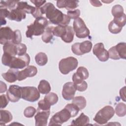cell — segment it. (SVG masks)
Here are the masks:
<instances>
[{
	"label": "cell",
	"instance_id": "obj_16",
	"mask_svg": "<svg viewBox=\"0 0 126 126\" xmlns=\"http://www.w3.org/2000/svg\"><path fill=\"white\" fill-rule=\"evenodd\" d=\"M14 31L10 27H1L0 29V43L4 45L6 43L12 41Z\"/></svg>",
	"mask_w": 126,
	"mask_h": 126
},
{
	"label": "cell",
	"instance_id": "obj_26",
	"mask_svg": "<svg viewBox=\"0 0 126 126\" xmlns=\"http://www.w3.org/2000/svg\"><path fill=\"white\" fill-rule=\"evenodd\" d=\"M51 88L49 83L45 80H41L38 86V90L42 94H47L49 93Z\"/></svg>",
	"mask_w": 126,
	"mask_h": 126
},
{
	"label": "cell",
	"instance_id": "obj_35",
	"mask_svg": "<svg viewBox=\"0 0 126 126\" xmlns=\"http://www.w3.org/2000/svg\"><path fill=\"white\" fill-rule=\"evenodd\" d=\"M70 112L71 117H74L77 116L78 112L80 110L79 107L73 103L67 104L65 105V107Z\"/></svg>",
	"mask_w": 126,
	"mask_h": 126
},
{
	"label": "cell",
	"instance_id": "obj_10",
	"mask_svg": "<svg viewBox=\"0 0 126 126\" xmlns=\"http://www.w3.org/2000/svg\"><path fill=\"white\" fill-rule=\"evenodd\" d=\"M6 95L12 102L18 101L22 98L21 87L16 85H10L6 92Z\"/></svg>",
	"mask_w": 126,
	"mask_h": 126
},
{
	"label": "cell",
	"instance_id": "obj_38",
	"mask_svg": "<svg viewBox=\"0 0 126 126\" xmlns=\"http://www.w3.org/2000/svg\"><path fill=\"white\" fill-rule=\"evenodd\" d=\"M17 47V55L18 56H23L26 54L27 48L26 45L23 43H19L16 44Z\"/></svg>",
	"mask_w": 126,
	"mask_h": 126
},
{
	"label": "cell",
	"instance_id": "obj_51",
	"mask_svg": "<svg viewBox=\"0 0 126 126\" xmlns=\"http://www.w3.org/2000/svg\"><path fill=\"white\" fill-rule=\"evenodd\" d=\"M90 2L94 6L99 7L102 5V4L99 0H90Z\"/></svg>",
	"mask_w": 126,
	"mask_h": 126
},
{
	"label": "cell",
	"instance_id": "obj_20",
	"mask_svg": "<svg viewBox=\"0 0 126 126\" xmlns=\"http://www.w3.org/2000/svg\"><path fill=\"white\" fill-rule=\"evenodd\" d=\"M16 8L24 11L26 13L32 14L34 12L35 7L28 4L26 1H19L17 4Z\"/></svg>",
	"mask_w": 126,
	"mask_h": 126
},
{
	"label": "cell",
	"instance_id": "obj_27",
	"mask_svg": "<svg viewBox=\"0 0 126 126\" xmlns=\"http://www.w3.org/2000/svg\"><path fill=\"white\" fill-rule=\"evenodd\" d=\"M116 51L120 59H126V44L125 42H120L115 46Z\"/></svg>",
	"mask_w": 126,
	"mask_h": 126
},
{
	"label": "cell",
	"instance_id": "obj_50",
	"mask_svg": "<svg viewBox=\"0 0 126 126\" xmlns=\"http://www.w3.org/2000/svg\"><path fill=\"white\" fill-rule=\"evenodd\" d=\"M0 93L1 94V93H4L6 91H7V86H6V85L3 83L2 81H0Z\"/></svg>",
	"mask_w": 126,
	"mask_h": 126
},
{
	"label": "cell",
	"instance_id": "obj_5",
	"mask_svg": "<svg viewBox=\"0 0 126 126\" xmlns=\"http://www.w3.org/2000/svg\"><path fill=\"white\" fill-rule=\"evenodd\" d=\"M73 29L76 36L79 38H84L89 36L90 30L87 27L84 21L81 18H78L73 21Z\"/></svg>",
	"mask_w": 126,
	"mask_h": 126
},
{
	"label": "cell",
	"instance_id": "obj_13",
	"mask_svg": "<svg viewBox=\"0 0 126 126\" xmlns=\"http://www.w3.org/2000/svg\"><path fill=\"white\" fill-rule=\"evenodd\" d=\"M50 110H43L37 109V113L34 117L35 125L36 126H46L50 115Z\"/></svg>",
	"mask_w": 126,
	"mask_h": 126
},
{
	"label": "cell",
	"instance_id": "obj_45",
	"mask_svg": "<svg viewBox=\"0 0 126 126\" xmlns=\"http://www.w3.org/2000/svg\"><path fill=\"white\" fill-rule=\"evenodd\" d=\"M0 108H4L8 105L9 99L6 95L1 94L0 96Z\"/></svg>",
	"mask_w": 126,
	"mask_h": 126
},
{
	"label": "cell",
	"instance_id": "obj_1",
	"mask_svg": "<svg viewBox=\"0 0 126 126\" xmlns=\"http://www.w3.org/2000/svg\"><path fill=\"white\" fill-rule=\"evenodd\" d=\"M40 8L42 14H45L46 18L53 24L66 27L70 23V18L55 8L52 3L47 2Z\"/></svg>",
	"mask_w": 126,
	"mask_h": 126
},
{
	"label": "cell",
	"instance_id": "obj_8",
	"mask_svg": "<svg viewBox=\"0 0 126 126\" xmlns=\"http://www.w3.org/2000/svg\"><path fill=\"white\" fill-rule=\"evenodd\" d=\"M30 62V57L29 54H26L23 56L13 57L9 67L13 69H22L29 65Z\"/></svg>",
	"mask_w": 126,
	"mask_h": 126
},
{
	"label": "cell",
	"instance_id": "obj_23",
	"mask_svg": "<svg viewBox=\"0 0 126 126\" xmlns=\"http://www.w3.org/2000/svg\"><path fill=\"white\" fill-rule=\"evenodd\" d=\"M0 125H5L6 124L10 122L13 119L11 113L6 110H0Z\"/></svg>",
	"mask_w": 126,
	"mask_h": 126
},
{
	"label": "cell",
	"instance_id": "obj_28",
	"mask_svg": "<svg viewBox=\"0 0 126 126\" xmlns=\"http://www.w3.org/2000/svg\"><path fill=\"white\" fill-rule=\"evenodd\" d=\"M44 100L50 105H53L58 101V96L56 93H49L44 96Z\"/></svg>",
	"mask_w": 126,
	"mask_h": 126
},
{
	"label": "cell",
	"instance_id": "obj_4",
	"mask_svg": "<svg viewBox=\"0 0 126 126\" xmlns=\"http://www.w3.org/2000/svg\"><path fill=\"white\" fill-rule=\"evenodd\" d=\"M78 64V62L76 58L73 57H69L63 59L60 61L59 68L62 74L66 75L76 69Z\"/></svg>",
	"mask_w": 126,
	"mask_h": 126
},
{
	"label": "cell",
	"instance_id": "obj_12",
	"mask_svg": "<svg viewBox=\"0 0 126 126\" xmlns=\"http://www.w3.org/2000/svg\"><path fill=\"white\" fill-rule=\"evenodd\" d=\"M76 91V89L73 82H67L63 86L62 93V96L66 100H71L74 98Z\"/></svg>",
	"mask_w": 126,
	"mask_h": 126
},
{
	"label": "cell",
	"instance_id": "obj_21",
	"mask_svg": "<svg viewBox=\"0 0 126 126\" xmlns=\"http://www.w3.org/2000/svg\"><path fill=\"white\" fill-rule=\"evenodd\" d=\"M3 53H7L12 56H15L17 54L16 44L11 41L8 42L3 45Z\"/></svg>",
	"mask_w": 126,
	"mask_h": 126
},
{
	"label": "cell",
	"instance_id": "obj_39",
	"mask_svg": "<svg viewBox=\"0 0 126 126\" xmlns=\"http://www.w3.org/2000/svg\"><path fill=\"white\" fill-rule=\"evenodd\" d=\"M36 110L32 106H29L25 108L24 111V115L27 118H32L35 114Z\"/></svg>",
	"mask_w": 126,
	"mask_h": 126
},
{
	"label": "cell",
	"instance_id": "obj_9",
	"mask_svg": "<svg viewBox=\"0 0 126 126\" xmlns=\"http://www.w3.org/2000/svg\"><path fill=\"white\" fill-rule=\"evenodd\" d=\"M93 44L89 40L84 41L81 43H75L72 44L71 50L73 54L77 56H81L89 53L92 48Z\"/></svg>",
	"mask_w": 126,
	"mask_h": 126
},
{
	"label": "cell",
	"instance_id": "obj_44",
	"mask_svg": "<svg viewBox=\"0 0 126 126\" xmlns=\"http://www.w3.org/2000/svg\"><path fill=\"white\" fill-rule=\"evenodd\" d=\"M51 105H49L46 103L44 99L40 100L38 102V108L37 109L43 110H50Z\"/></svg>",
	"mask_w": 126,
	"mask_h": 126
},
{
	"label": "cell",
	"instance_id": "obj_24",
	"mask_svg": "<svg viewBox=\"0 0 126 126\" xmlns=\"http://www.w3.org/2000/svg\"><path fill=\"white\" fill-rule=\"evenodd\" d=\"M74 31L71 26H67L66 27V32L64 35L61 37L63 41L64 42L69 43H71L74 38Z\"/></svg>",
	"mask_w": 126,
	"mask_h": 126
},
{
	"label": "cell",
	"instance_id": "obj_32",
	"mask_svg": "<svg viewBox=\"0 0 126 126\" xmlns=\"http://www.w3.org/2000/svg\"><path fill=\"white\" fill-rule=\"evenodd\" d=\"M115 113L119 117H124L126 114V105L123 102L118 103L115 107Z\"/></svg>",
	"mask_w": 126,
	"mask_h": 126
},
{
	"label": "cell",
	"instance_id": "obj_49",
	"mask_svg": "<svg viewBox=\"0 0 126 126\" xmlns=\"http://www.w3.org/2000/svg\"><path fill=\"white\" fill-rule=\"evenodd\" d=\"M126 86L121 88L120 90V95L121 99L124 101H126Z\"/></svg>",
	"mask_w": 126,
	"mask_h": 126
},
{
	"label": "cell",
	"instance_id": "obj_42",
	"mask_svg": "<svg viewBox=\"0 0 126 126\" xmlns=\"http://www.w3.org/2000/svg\"><path fill=\"white\" fill-rule=\"evenodd\" d=\"M67 15L70 18V19H76L79 18V16L80 15V11L78 9H74L73 10H69L67 11Z\"/></svg>",
	"mask_w": 126,
	"mask_h": 126
},
{
	"label": "cell",
	"instance_id": "obj_14",
	"mask_svg": "<svg viewBox=\"0 0 126 126\" xmlns=\"http://www.w3.org/2000/svg\"><path fill=\"white\" fill-rule=\"evenodd\" d=\"M89 76L88 69L84 66H80L75 73L73 74L72 81L73 83L77 84L82 83L84 80L87 79Z\"/></svg>",
	"mask_w": 126,
	"mask_h": 126
},
{
	"label": "cell",
	"instance_id": "obj_40",
	"mask_svg": "<svg viewBox=\"0 0 126 126\" xmlns=\"http://www.w3.org/2000/svg\"><path fill=\"white\" fill-rule=\"evenodd\" d=\"M13 57L14 56H12L7 53H3L1 58L2 63L4 65L8 66L10 63V62Z\"/></svg>",
	"mask_w": 126,
	"mask_h": 126
},
{
	"label": "cell",
	"instance_id": "obj_48",
	"mask_svg": "<svg viewBox=\"0 0 126 126\" xmlns=\"http://www.w3.org/2000/svg\"><path fill=\"white\" fill-rule=\"evenodd\" d=\"M30 1L33 3L36 6V7H40L42 5H43L46 2L45 0H30Z\"/></svg>",
	"mask_w": 126,
	"mask_h": 126
},
{
	"label": "cell",
	"instance_id": "obj_2",
	"mask_svg": "<svg viewBox=\"0 0 126 126\" xmlns=\"http://www.w3.org/2000/svg\"><path fill=\"white\" fill-rule=\"evenodd\" d=\"M48 24V20L44 17L36 18L33 23L27 26L26 37L32 39L33 35L39 36L42 34Z\"/></svg>",
	"mask_w": 126,
	"mask_h": 126
},
{
	"label": "cell",
	"instance_id": "obj_29",
	"mask_svg": "<svg viewBox=\"0 0 126 126\" xmlns=\"http://www.w3.org/2000/svg\"><path fill=\"white\" fill-rule=\"evenodd\" d=\"M35 61L38 65L43 66L47 63L48 57L45 53L43 52H39L35 55Z\"/></svg>",
	"mask_w": 126,
	"mask_h": 126
},
{
	"label": "cell",
	"instance_id": "obj_47",
	"mask_svg": "<svg viewBox=\"0 0 126 126\" xmlns=\"http://www.w3.org/2000/svg\"><path fill=\"white\" fill-rule=\"evenodd\" d=\"M32 15L35 18H37L38 17H42L43 14L42 13L40 7H35V9L34 12L32 13Z\"/></svg>",
	"mask_w": 126,
	"mask_h": 126
},
{
	"label": "cell",
	"instance_id": "obj_33",
	"mask_svg": "<svg viewBox=\"0 0 126 126\" xmlns=\"http://www.w3.org/2000/svg\"><path fill=\"white\" fill-rule=\"evenodd\" d=\"M18 1L17 0H1L0 2V8H7L11 10L14 9V8Z\"/></svg>",
	"mask_w": 126,
	"mask_h": 126
},
{
	"label": "cell",
	"instance_id": "obj_7",
	"mask_svg": "<svg viewBox=\"0 0 126 126\" xmlns=\"http://www.w3.org/2000/svg\"><path fill=\"white\" fill-rule=\"evenodd\" d=\"M21 92L22 98L28 101L35 102L40 96L39 92L34 87H21Z\"/></svg>",
	"mask_w": 126,
	"mask_h": 126
},
{
	"label": "cell",
	"instance_id": "obj_34",
	"mask_svg": "<svg viewBox=\"0 0 126 126\" xmlns=\"http://www.w3.org/2000/svg\"><path fill=\"white\" fill-rule=\"evenodd\" d=\"M66 27L62 26H57L55 27H54L53 30V35L57 37H60L61 38L65 33Z\"/></svg>",
	"mask_w": 126,
	"mask_h": 126
},
{
	"label": "cell",
	"instance_id": "obj_30",
	"mask_svg": "<svg viewBox=\"0 0 126 126\" xmlns=\"http://www.w3.org/2000/svg\"><path fill=\"white\" fill-rule=\"evenodd\" d=\"M72 103L77 106L79 109H83L86 106V100L84 96H77L72 99Z\"/></svg>",
	"mask_w": 126,
	"mask_h": 126
},
{
	"label": "cell",
	"instance_id": "obj_46",
	"mask_svg": "<svg viewBox=\"0 0 126 126\" xmlns=\"http://www.w3.org/2000/svg\"><path fill=\"white\" fill-rule=\"evenodd\" d=\"M10 12L8 9L4 8H0V20H4L5 18H7L9 15Z\"/></svg>",
	"mask_w": 126,
	"mask_h": 126
},
{
	"label": "cell",
	"instance_id": "obj_31",
	"mask_svg": "<svg viewBox=\"0 0 126 126\" xmlns=\"http://www.w3.org/2000/svg\"><path fill=\"white\" fill-rule=\"evenodd\" d=\"M112 14L114 18H117L122 17L125 13H124V9L122 6L117 4L113 6L111 10Z\"/></svg>",
	"mask_w": 126,
	"mask_h": 126
},
{
	"label": "cell",
	"instance_id": "obj_41",
	"mask_svg": "<svg viewBox=\"0 0 126 126\" xmlns=\"http://www.w3.org/2000/svg\"><path fill=\"white\" fill-rule=\"evenodd\" d=\"M113 21L118 26L120 27L123 28L125 25L126 22V14H124L122 17L117 18H114Z\"/></svg>",
	"mask_w": 126,
	"mask_h": 126
},
{
	"label": "cell",
	"instance_id": "obj_11",
	"mask_svg": "<svg viewBox=\"0 0 126 126\" xmlns=\"http://www.w3.org/2000/svg\"><path fill=\"white\" fill-rule=\"evenodd\" d=\"M93 54L101 62H106L109 59L108 51H107L102 43H97L95 44L93 49Z\"/></svg>",
	"mask_w": 126,
	"mask_h": 126
},
{
	"label": "cell",
	"instance_id": "obj_17",
	"mask_svg": "<svg viewBox=\"0 0 126 126\" xmlns=\"http://www.w3.org/2000/svg\"><path fill=\"white\" fill-rule=\"evenodd\" d=\"M78 0H58L57 1V6L59 8H65L69 10H74L78 6Z\"/></svg>",
	"mask_w": 126,
	"mask_h": 126
},
{
	"label": "cell",
	"instance_id": "obj_3",
	"mask_svg": "<svg viewBox=\"0 0 126 126\" xmlns=\"http://www.w3.org/2000/svg\"><path fill=\"white\" fill-rule=\"evenodd\" d=\"M114 114L115 110L113 107L107 105L97 112L93 120L99 125H104L113 117Z\"/></svg>",
	"mask_w": 126,
	"mask_h": 126
},
{
	"label": "cell",
	"instance_id": "obj_6",
	"mask_svg": "<svg viewBox=\"0 0 126 126\" xmlns=\"http://www.w3.org/2000/svg\"><path fill=\"white\" fill-rule=\"evenodd\" d=\"M71 117V116L69 111L64 108L52 117L49 126H61L63 123L67 122Z\"/></svg>",
	"mask_w": 126,
	"mask_h": 126
},
{
	"label": "cell",
	"instance_id": "obj_37",
	"mask_svg": "<svg viewBox=\"0 0 126 126\" xmlns=\"http://www.w3.org/2000/svg\"><path fill=\"white\" fill-rule=\"evenodd\" d=\"M22 41V35L20 30H16L14 31L13 36L12 40V42L15 44H18L21 43Z\"/></svg>",
	"mask_w": 126,
	"mask_h": 126
},
{
	"label": "cell",
	"instance_id": "obj_43",
	"mask_svg": "<svg viewBox=\"0 0 126 126\" xmlns=\"http://www.w3.org/2000/svg\"><path fill=\"white\" fill-rule=\"evenodd\" d=\"M108 52L109 55V58H110V59L112 60H118L120 59L116 51L115 46L110 48L108 51Z\"/></svg>",
	"mask_w": 126,
	"mask_h": 126
},
{
	"label": "cell",
	"instance_id": "obj_25",
	"mask_svg": "<svg viewBox=\"0 0 126 126\" xmlns=\"http://www.w3.org/2000/svg\"><path fill=\"white\" fill-rule=\"evenodd\" d=\"M53 28L54 27L49 26L45 29L41 37L42 40L44 42L48 43L51 42L54 35L53 33Z\"/></svg>",
	"mask_w": 126,
	"mask_h": 126
},
{
	"label": "cell",
	"instance_id": "obj_19",
	"mask_svg": "<svg viewBox=\"0 0 126 126\" xmlns=\"http://www.w3.org/2000/svg\"><path fill=\"white\" fill-rule=\"evenodd\" d=\"M19 70L16 69L10 68L8 71L2 74V76L4 79L9 83L15 82L18 78Z\"/></svg>",
	"mask_w": 126,
	"mask_h": 126
},
{
	"label": "cell",
	"instance_id": "obj_18",
	"mask_svg": "<svg viewBox=\"0 0 126 126\" xmlns=\"http://www.w3.org/2000/svg\"><path fill=\"white\" fill-rule=\"evenodd\" d=\"M26 17V14L25 12L16 8L10 11L7 18L10 20L20 22L25 19Z\"/></svg>",
	"mask_w": 126,
	"mask_h": 126
},
{
	"label": "cell",
	"instance_id": "obj_36",
	"mask_svg": "<svg viewBox=\"0 0 126 126\" xmlns=\"http://www.w3.org/2000/svg\"><path fill=\"white\" fill-rule=\"evenodd\" d=\"M122 27H120L116 24L113 20L111 21L108 25V30L110 32L113 34H117L120 32L122 30Z\"/></svg>",
	"mask_w": 126,
	"mask_h": 126
},
{
	"label": "cell",
	"instance_id": "obj_22",
	"mask_svg": "<svg viewBox=\"0 0 126 126\" xmlns=\"http://www.w3.org/2000/svg\"><path fill=\"white\" fill-rule=\"evenodd\" d=\"M90 119L89 117L85 115L83 113H82L78 118L72 120L71 125L74 126H86L88 125Z\"/></svg>",
	"mask_w": 126,
	"mask_h": 126
},
{
	"label": "cell",
	"instance_id": "obj_15",
	"mask_svg": "<svg viewBox=\"0 0 126 126\" xmlns=\"http://www.w3.org/2000/svg\"><path fill=\"white\" fill-rule=\"evenodd\" d=\"M37 73V68L33 65H28L24 70L20 71L18 73L17 80L22 81L27 77L34 76Z\"/></svg>",
	"mask_w": 126,
	"mask_h": 126
}]
</instances>
